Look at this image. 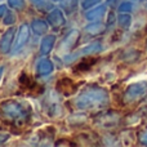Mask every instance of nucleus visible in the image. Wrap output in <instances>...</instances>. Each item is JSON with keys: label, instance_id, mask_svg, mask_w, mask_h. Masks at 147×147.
I'll list each match as a JSON object with an SVG mask.
<instances>
[{"label": "nucleus", "instance_id": "obj_2", "mask_svg": "<svg viewBox=\"0 0 147 147\" xmlns=\"http://www.w3.org/2000/svg\"><path fill=\"white\" fill-rule=\"evenodd\" d=\"M96 62V58H93L92 61H84L81 62V63H79L78 66H76V71H84V70H88L90 69V66Z\"/></svg>", "mask_w": 147, "mask_h": 147}, {"label": "nucleus", "instance_id": "obj_1", "mask_svg": "<svg viewBox=\"0 0 147 147\" xmlns=\"http://www.w3.org/2000/svg\"><path fill=\"white\" fill-rule=\"evenodd\" d=\"M58 89H61L65 93H71V92L75 89V86L72 85V83L70 81V79H62L61 81H58Z\"/></svg>", "mask_w": 147, "mask_h": 147}]
</instances>
